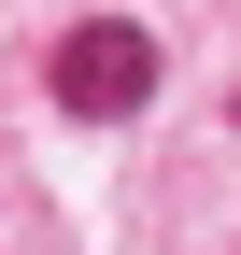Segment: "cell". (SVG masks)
<instances>
[{"label": "cell", "instance_id": "obj_1", "mask_svg": "<svg viewBox=\"0 0 241 255\" xmlns=\"http://www.w3.org/2000/svg\"><path fill=\"white\" fill-rule=\"evenodd\" d=\"M43 85H57V114L114 128V114H142V100H156V43H142L128 14H100V28H71V43L43 57Z\"/></svg>", "mask_w": 241, "mask_h": 255}]
</instances>
